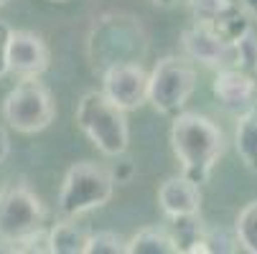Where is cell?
<instances>
[{
    "label": "cell",
    "mask_w": 257,
    "mask_h": 254,
    "mask_svg": "<svg viewBox=\"0 0 257 254\" xmlns=\"http://www.w3.org/2000/svg\"><path fill=\"white\" fill-rule=\"evenodd\" d=\"M171 150L181 163L183 175L194 178L196 183L211 175L214 165L227 153V135L211 117L199 112H178L173 117L171 132Z\"/></svg>",
    "instance_id": "1"
},
{
    "label": "cell",
    "mask_w": 257,
    "mask_h": 254,
    "mask_svg": "<svg viewBox=\"0 0 257 254\" xmlns=\"http://www.w3.org/2000/svg\"><path fill=\"white\" fill-rule=\"evenodd\" d=\"M77 127L107 158H120L130 145L127 115L102 89L84 92L77 102Z\"/></svg>",
    "instance_id": "2"
},
{
    "label": "cell",
    "mask_w": 257,
    "mask_h": 254,
    "mask_svg": "<svg viewBox=\"0 0 257 254\" xmlns=\"http://www.w3.org/2000/svg\"><path fill=\"white\" fill-rule=\"evenodd\" d=\"M115 183L117 178L109 168L97 165L92 160L74 163L61 180L56 208L61 216H69V219L97 211L109 203V198L115 193Z\"/></svg>",
    "instance_id": "3"
},
{
    "label": "cell",
    "mask_w": 257,
    "mask_h": 254,
    "mask_svg": "<svg viewBox=\"0 0 257 254\" xmlns=\"http://www.w3.org/2000/svg\"><path fill=\"white\" fill-rule=\"evenodd\" d=\"M56 117L51 92L39 79H21L3 99V120L21 135H36L46 130Z\"/></svg>",
    "instance_id": "4"
},
{
    "label": "cell",
    "mask_w": 257,
    "mask_h": 254,
    "mask_svg": "<svg viewBox=\"0 0 257 254\" xmlns=\"http://www.w3.org/2000/svg\"><path fill=\"white\" fill-rule=\"evenodd\" d=\"M196 92V69L191 61L181 56H166L161 59L151 71V87H148V102L161 115H178L183 112L186 102Z\"/></svg>",
    "instance_id": "5"
},
{
    "label": "cell",
    "mask_w": 257,
    "mask_h": 254,
    "mask_svg": "<svg viewBox=\"0 0 257 254\" xmlns=\"http://www.w3.org/2000/svg\"><path fill=\"white\" fill-rule=\"evenodd\" d=\"M46 206L23 180H8L0 188V234L23 239L44 229Z\"/></svg>",
    "instance_id": "6"
},
{
    "label": "cell",
    "mask_w": 257,
    "mask_h": 254,
    "mask_svg": "<svg viewBox=\"0 0 257 254\" xmlns=\"http://www.w3.org/2000/svg\"><path fill=\"white\" fill-rule=\"evenodd\" d=\"M181 49L191 61H199L209 69H242L237 44L227 41L211 23L194 21L181 31Z\"/></svg>",
    "instance_id": "7"
},
{
    "label": "cell",
    "mask_w": 257,
    "mask_h": 254,
    "mask_svg": "<svg viewBox=\"0 0 257 254\" xmlns=\"http://www.w3.org/2000/svg\"><path fill=\"white\" fill-rule=\"evenodd\" d=\"M151 74L138 61H120L102 71V92L125 112H133L148 102Z\"/></svg>",
    "instance_id": "8"
},
{
    "label": "cell",
    "mask_w": 257,
    "mask_h": 254,
    "mask_svg": "<svg viewBox=\"0 0 257 254\" xmlns=\"http://www.w3.org/2000/svg\"><path fill=\"white\" fill-rule=\"evenodd\" d=\"M219 107L232 117H247L257 110V82L247 69H219L211 82Z\"/></svg>",
    "instance_id": "9"
},
{
    "label": "cell",
    "mask_w": 257,
    "mask_h": 254,
    "mask_svg": "<svg viewBox=\"0 0 257 254\" xmlns=\"http://www.w3.org/2000/svg\"><path fill=\"white\" fill-rule=\"evenodd\" d=\"M51 64L49 44L33 31H13L11 36V74L18 79H39Z\"/></svg>",
    "instance_id": "10"
},
{
    "label": "cell",
    "mask_w": 257,
    "mask_h": 254,
    "mask_svg": "<svg viewBox=\"0 0 257 254\" xmlns=\"http://www.w3.org/2000/svg\"><path fill=\"white\" fill-rule=\"evenodd\" d=\"M158 206L168 219L201 211V183L189 175H171L158 188Z\"/></svg>",
    "instance_id": "11"
},
{
    "label": "cell",
    "mask_w": 257,
    "mask_h": 254,
    "mask_svg": "<svg viewBox=\"0 0 257 254\" xmlns=\"http://www.w3.org/2000/svg\"><path fill=\"white\" fill-rule=\"evenodd\" d=\"M89 239L92 229L77 221H69V216H64V221L49 226L51 254H87Z\"/></svg>",
    "instance_id": "12"
},
{
    "label": "cell",
    "mask_w": 257,
    "mask_h": 254,
    "mask_svg": "<svg viewBox=\"0 0 257 254\" xmlns=\"http://www.w3.org/2000/svg\"><path fill=\"white\" fill-rule=\"evenodd\" d=\"M206 224L201 221L199 213H186L171 219V234L178 244V254H204V236H206Z\"/></svg>",
    "instance_id": "13"
},
{
    "label": "cell",
    "mask_w": 257,
    "mask_h": 254,
    "mask_svg": "<svg viewBox=\"0 0 257 254\" xmlns=\"http://www.w3.org/2000/svg\"><path fill=\"white\" fill-rule=\"evenodd\" d=\"M127 251L130 254H178V244L171 229L148 226L127 239Z\"/></svg>",
    "instance_id": "14"
},
{
    "label": "cell",
    "mask_w": 257,
    "mask_h": 254,
    "mask_svg": "<svg viewBox=\"0 0 257 254\" xmlns=\"http://www.w3.org/2000/svg\"><path fill=\"white\" fill-rule=\"evenodd\" d=\"M234 148L244 168L257 173V112L239 117L234 130Z\"/></svg>",
    "instance_id": "15"
},
{
    "label": "cell",
    "mask_w": 257,
    "mask_h": 254,
    "mask_svg": "<svg viewBox=\"0 0 257 254\" xmlns=\"http://www.w3.org/2000/svg\"><path fill=\"white\" fill-rule=\"evenodd\" d=\"M234 231H237V239H239V246L249 254H257V201L247 203L237 221H234Z\"/></svg>",
    "instance_id": "16"
},
{
    "label": "cell",
    "mask_w": 257,
    "mask_h": 254,
    "mask_svg": "<svg viewBox=\"0 0 257 254\" xmlns=\"http://www.w3.org/2000/svg\"><path fill=\"white\" fill-rule=\"evenodd\" d=\"M239 3L234 0H189V11L194 16V21L199 23H219L224 16H229Z\"/></svg>",
    "instance_id": "17"
},
{
    "label": "cell",
    "mask_w": 257,
    "mask_h": 254,
    "mask_svg": "<svg viewBox=\"0 0 257 254\" xmlns=\"http://www.w3.org/2000/svg\"><path fill=\"white\" fill-rule=\"evenodd\" d=\"M239 249V239L237 231H227V229H206L204 236V254H229Z\"/></svg>",
    "instance_id": "18"
},
{
    "label": "cell",
    "mask_w": 257,
    "mask_h": 254,
    "mask_svg": "<svg viewBox=\"0 0 257 254\" xmlns=\"http://www.w3.org/2000/svg\"><path fill=\"white\" fill-rule=\"evenodd\" d=\"M127 251V241L117 231H92L87 254H122Z\"/></svg>",
    "instance_id": "19"
},
{
    "label": "cell",
    "mask_w": 257,
    "mask_h": 254,
    "mask_svg": "<svg viewBox=\"0 0 257 254\" xmlns=\"http://www.w3.org/2000/svg\"><path fill=\"white\" fill-rule=\"evenodd\" d=\"M239 49V59H242V69H254L257 71V36L249 31L247 36L237 41Z\"/></svg>",
    "instance_id": "20"
},
{
    "label": "cell",
    "mask_w": 257,
    "mask_h": 254,
    "mask_svg": "<svg viewBox=\"0 0 257 254\" xmlns=\"http://www.w3.org/2000/svg\"><path fill=\"white\" fill-rule=\"evenodd\" d=\"M11 36L13 28L6 21H0V79L11 74Z\"/></svg>",
    "instance_id": "21"
},
{
    "label": "cell",
    "mask_w": 257,
    "mask_h": 254,
    "mask_svg": "<svg viewBox=\"0 0 257 254\" xmlns=\"http://www.w3.org/2000/svg\"><path fill=\"white\" fill-rule=\"evenodd\" d=\"M0 254H23V241L0 234Z\"/></svg>",
    "instance_id": "22"
},
{
    "label": "cell",
    "mask_w": 257,
    "mask_h": 254,
    "mask_svg": "<svg viewBox=\"0 0 257 254\" xmlns=\"http://www.w3.org/2000/svg\"><path fill=\"white\" fill-rule=\"evenodd\" d=\"M11 155V137L6 132V127H0V163H6Z\"/></svg>",
    "instance_id": "23"
},
{
    "label": "cell",
    "mask_w": 257,
    "mask_h": 254,
    "mask_svg": "<svg viewBox=\"0 0 257 254\" xmlns=\"http://www.w3.org/2000/svg\"><path fill=\"white\" fill-rule=\"evenodd\" d=\"M239 6H242L252 18H257V0H239Z\"/></svg>",
    "instance_id": "24"
},
{
    "label": "cell",
    "mask_w": 257,
    "mask_h": 254,
    "mask_svg": "<svg viewBox=\"0 0 257 254\" xmlns=\"http://www.w3.org/2000/svg\"><path fill=\"white\" fill-rule=\"evenodd\" d=\"M151 3H153V6H158V8H173V6L178 3V0H151Z\"/></svg>",
    "instance_id": "25"
},
{
    "label": "cell",
    "mask_w": 257,
    "mask_h": 254,
    "mask_svg": "<svg viewBox=\"0 0 257 254\" xmlns=\"http://www.w3.org/2000/svg\"><path fill=\"white\" fill-rule=\"evenodd\" d=\"M8 3H13V0H0V8H3V6H8Z\"/></svg>",
    "instance_id": "26"
},
{
    "label": "cell",
    "mask_w": 257,
    "mask_h": 254,
    "mask_svg": "<svg viewBox=\"0 0 257 254\" xmlns=\"http://www.w3.org/2000/svg\"><path fill=\"white\" fill-rule=\"evenodd\" d=\"M49 3H61V0H49Z\"/></svg>",
    "instance_id": "27"
}]
</instances>
